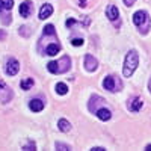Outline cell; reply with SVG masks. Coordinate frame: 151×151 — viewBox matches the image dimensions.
Returning a JSON list of instances; mask_svg holds the SVG:
<instances>
[{"label":"cell","instance_id":"23","mask_svg":"<svg viewBox=\"0 0 151 151\" xmlns=\"http://www.w3.org/2000/svg\"><path fill=\"white\" fill-rule=\"evenodd\" d=\"M134 2H136V0H124V3L127 5V6H132V5H133Z\"/></svg>","mask_w":151,"mask_h":151},{"label":"cell","instance_id":"1","mask_svg":"<svg viewBox=\"0 0 151 151\" xmlns=\"http://www.w3.org/2000/svg\"><path fill=\"white\" fill-rule=\"evenodd\" d=\"M137 64H139V56H137V52L136 50H130L125 56V62H124V70H122V74L125 77H132V74L134 73Z\"/></svg>","mask_w":151,"mask_h":151},{"label":"cell","instance_id":"2","mask_svg":"<svg viewBox=\"0 0 151 151\" xmlns=\"http://www.w3.org/2000/svg\"><path fill=\"white\" fill-rule=\"evenodd\" d=\"M70 65H71L70 58L64 56L58 62H48V64H47V70L50 73H53V74H62V73H67L70 70Z\"/></svg>","mask_w":151,"mask_h":151},{"label":"cell","instance_id":"3","mask_svg":"<svg viewBox=\"0 0 151 151\" xmlns=\"http://www.w3.org/2000/svg\"><path fill=\"white\" fill-rule=\"evenodd\" d=\"M133 23L136 24L137 27H139L141 33H144V35L150 30L151 21H150V17H148V14H147L145 11H137V12H134V15H133Z\"/></svg>","mask_w":151,"mask_h":151},{"label":"cell","instance_id":"13","mask_svg":"<svg viewBox=\"0 0 151 151\" xmlns=\"http://www.w3.org/2000/svg\"><path fill=\"white\" fill-rule=\"evenodd\" d=\"M142 104H144L142 98L136 97V98H133L132 101L129 103V109H130L132 112H139V110H141V107H142Z\"/></svg>","mask_w":151,"mask_h":151},{"label":"cell","instance_id":"11","mask_svg":"<svg viewBox=\"0 0 151 151\" xmlns=\"http://www.w3.org/2000/svg\"><path fill=\"white\" fill-rule=\"evenodd\" d=\"M59 50H60L59 42H50V44L45 47L44 53H45V55H48V56H55V55H58V53H59Z\"/></svg>","mask_w":151,"mask_h":151},{"label":"cell","instance_id":"10","mask_svg":"<svg viewBox=\"0 0 151 151\" xmlns=\"http://www.w3.org/2000/svg\"><path fill=\"white\" fill-rule=\"evenodd\" d=\"M106 15L110 21H115L118 17H119V12H118V8L115 5H109L107 9H106Z\"/></svg>","mask_w":151,"mask_h":151},{"label":"cell","instance_id":"18","mask_svg":"<svg viewBox=\"0 0 151 151\" xmlns=\"http://www.w3.org/2000/svg\"><path fill=\"white\" fill-rule=\"evenodd\" d=\"M56 92L60 94V95H65V94L68 92V86H67L65 83H58V85H56Z\"/></svg>","mask_w":151,"mask_h":151},{"label":"cell","instance_id":"27","mask_svg":"<svg viewBox=\"0 0 151 151\" xmlns=\"http://www.w3.org/2000/svg\"><path fill=\"white\" fill-rule=\"evenodd\" d=\"M148 88H150V92H151V80H150V83H148Z\"/></svg>","mask_w":151,"mask_h":151},{"label":"cell","instance_id":"8","mask_svg":"<svg viewBox=\"0 0 151 151\" xmlns=\"http://www.w3.org/2000/svg\"><path fill=\"white\" fill-rule=\"evenodd\" d=\"M97 65H98V62H97V59L94 56H91V55H86L85 56V68L88 71H95L97 70Z\"/></svg>","mask_w":151,"mask_h":151},{"label":"cell","instance_id":"21","mask_svg":"<svg viewBox=\"0 0 151 151\" xmlns=\"http://www.w3.org/2000/svg\"><path fill=\"white\" fill-rule=\"evenodd\" d=\"M71 44L76 45V47L83 45V38H73V40H71Z\"/></svg>","mask_w":151,"mask_h":151},{"label":"cell","instance_id":"7","mask_svg":"<svg viewBox=\"0 0 151 151\" xmlns=\"http://www.w3.org/2000/svg\"><path fill=\"white\" fill-rule=\"evenodd\" d=\"M95 115L101 119V121H109V119L112 118V112H110V109H107L106 106H101L100 109L95 110Z\"/></svg>","mask_w":151,"mask_h":151},{"label":"cell","instance_id":"25","mask_svg":"<svg viewBox=\"0 0 151 151\" xmlns=\"http://www.w3.org/2000/svg\"><path fill=\"white\" fill-rule=\"evenodd\" d=\"M3 38H5V33H3V32H0V40H3Z\"/></svg>","mask_w":151,"mask_h":151},{"label":"cell","instance_id":"9","mask_svg":"<svg viewBox=\"0 0 151 151\" xmlns=\"http://www.w3.org/2000/svg\"><path fill=\"white\" fill-rule=\"evenodd\" d=\"M32 9H33V6H32L30 2H23V3L20 5V15L24 17V18H27V17L30 15Z\"/></svg>","mask_w":151,"mask_h":151},{"label":"cell","instance_id":"16","mask_svg":"<svg viewBox=\"0 0 151 151\" xmlns=\"http://www.w3.org/2000/svg\"><path fill=\"white\" fill-rule=\"evenodd\" d=\"M12 5H14V0H0V12H2L3 9L9 11L12 8Z\"/></svg>","mask_w":151,"mask_h":151},{"label":"cell","instance_id":"24","mask_svg":"<svg viewBox=\"0 0 151 151\" xmlns=\"http://www.w3.org/2000/svg\"><path fill=\"white\" fill-rule=\"evenodd\" d=\"M106 148H103V147H94L92 148V151H104Z\"/></svg>","mask_w":151,"mask_h":151},{"label":"cell","instance_id":"5","mask_svg":"<svg viewBox=\"0 0 151 151\" xmlns=\"http://www.w3.org/2000/svg\"><path fill=\"white\" fill-rule=\"evenodd\" d=\"M5 71H6V74H9V76H15V74L20 71V62H18L17 59H14V58H9L8 62H6Z\"/></svg>","mask_w":151,"mask_h":151},{"label":"cell","instance_id":"17","mask_svg":"<svg viewBox=\"0 0 151 151\" xmlns=\"http://www.w3.org/2000/svg\"><path fill=\"white\" fill-rule=\"evenodd\" d=\"M20 86H21V89H24V91L30 89V88L33 86V79H26V80H21Z\"/></svg>","mask_w":151,"mask_h":151},{"label":"cell","instance_id":"19","mask_svg":"<svg viewBox=\"0 0 151 151\" xmlns=\"http://www.w3.org/2000/svg\"><path fill=\"white\" fill-rule=\"evenodd\" d=\"M44 35H56L53 24H47V26L44 27Z\"/></svg>","mask_w":151,"mask_h":151},{"label":"cell","instance_id":"14","mask_svg":"<svg viewBox=\"0 0 151 151\" xmlns=\"http://www.w3.org/2000/svg\"><path fill=\"white\" fill-rule=\"evenodd\" d=\"M52 14H53V6L48 5V3H45V5L41 8V11H40V18H41V20H45V18H48Z\"/></svg>","mask_w":151,"mask_h":151},{"label":"cell","instance_id":"6","mask_svg":"<svg viewBox=\"0 0 151 151\" xmlns=\"http://www.w3.org/2000/svg\"><path fill=\"white\" fill-rule=\"evenodd\" d=\"M11 98H12V91L9 89V88H8L2 80H0V101L8 103Z\"/></svg>","mask_w":151,"mask_h":151},{"label":"cell","instance_id":"26","mask_svg":"<svg viewBox=\"0 0 151 151\" xmlns=\"http://www.w3.org/2000/svg\"><path fill=\"white\" fill-rule=\"evenodd\" d=\"M147 150H148V151H151V144H150V145H147Z\"/></svg>","mask_w":151,"mask_h":151},{"label":"cell","instance_id":"22","mask_svg":"<svg viewBox=\"0 0 151 151\" xmlns=\"http://www.w3.org/2000/svg\"><path fill=\"white\" fill-rule=\"evenodd\" d=\"M35 148H36V145H35L33 141H30L29 144H26V145L23 147V150H26V151H30V150H35Z\"/></svg>","mask_w":151,"mask_h":151},{"label":"cell","instance_id":"15","mask_svg":"<svg viewBox=\"0 0 151 151\" xmlns=\"http://www.w3.org/2000/svg\"><path fill=\"white\" fill-rule=\"evenodd\" d=\"M58 127H59L60 132H64V133H68V132L71 130V125H70V122H68L67 119H59Z\"/></svg>","mask_w":151,"mask_h":151},{"label":"cell","instance_id":"20","mask_svg":"<svg viewBox=\"0 0 151 151\" xmlns=\"http://www.w3.org/2000/svg\"><path fill=\"white\" fill-rule=\"evenodd\" d=\"M56 150H60V151H70L71 150V147L70 145H67V144H60V142H56Z\"/></svg>","mask_w":151,"mask_h":151},{"label":"cell","instance_id":"4","mask_svg":"<svg viewBox=\"0 0 151 151\" xmlns=\"http://www.w3.org/2000/svg\"><path fill=\"white\" fill-rule=\"evenodd\" d=\"M103 86H104V89H107L110 92H116V91H119L121 83L113 77V76H107V77L103 80Z\"/></svg>","mask_w":151,"mask_h":151},{"label":"cell","instance_id":"12","mask_svg":"<svg viewBox=\"0 0 151 151\" xmlns=\"http://www.w3.org/2000/svg\"><path fill=\"white\" fill-rule=\"evenodd\" d=\"M29 107H30V110H33V112H41V110L44 109V101H42V100H40V98L30 100Z\"/></svg>","mask_w":151,"mask_h":151}]
</instances>
